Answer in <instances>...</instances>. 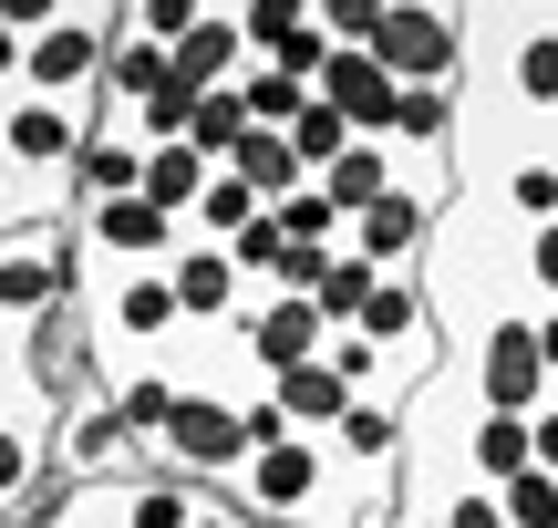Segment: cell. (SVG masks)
<instances>
[{"mask_svg": "<svg viewBox=\"0 0 558 528\" xmlns=\"http://www.w3.org/2000/svg\"><path fill=\"white\" fill-rule=\"evenodd\" d=\"M373 62L403 94H465V11H424V0H383Z\"/></svg>", "mask_w": 558, "mask_h": 528, "instance_id": "obj_1", "label": "cell"}, {"mask_svg": "<svg viewBox=\"0 0 558 528\" xmlns=\"http://www.w3.org/2000/svg\"><path fill=\"white\" fill-rule=\"evenodd\" d=\"M156 467L186 477V488H207V477H228V488H239V467H248L239 405H228V394H177V415H166V435H156Z\"/></svg>", "mask_w": 558, "mask_h": 528, "instance_id": "obj_2", "label": "cell"}, {"mask_svg": "<svg viewBox=\"0 0 558 528\" xmlns=\"http://www.w3.org/2000/svg\"><path fill=\"white\" fill-rule=\"evenodd\" d=\"M73 301V239L62 228H21V239H0V322L32 332L41 311Z\"/></svg>", "mask_w": 558, "mask_h": 528, "instance_id": "obj_3", "label": "cell"}, {"mask_svg": "<svg viewBox=\"0 0 558 528\" xmlns=\"http://www.w3.org/2000/svg\"><path fill=\"white\" fill-rule=\"evenodd\" d=\"M476 405L486 415H538L548 405V363H538V311H507L476 343Z\"/></svg>", "mask_w": 558, "mask_h": 528, "instance_id": "obj_4", "label": "cell"}, {"mask_svg": "<svg viewBox=\"0 0 558 528\" xmlns=\"http://www.w3.org/2000/svg\"><path fill=\"white\" fill-rule=\"evenodd\" d=\"M73 249H94L104 269H166L186 249V228L145 197H114V207H73Z\"/></svg>", "mask_w": 558, "mask_h": 528, "instance_id": "obj_5", "label": "cell"}, {"mask_svg": "<svg viewBox=\"0 0 558 528\" xmlns=\"http://www.w3.org/2000/svg\"><path fill=\"white\" fill-rule=\"evenodd\" d=\"M114 197H145V135H135V115L94 104V135L73 156V207H114Z\"/></svg>", "mask_w": 558, "mask_h": 528, "instance_id": "obj_6", "label": "cell"}, {"mask_svg": "<svg viewBox=\"0 0 558 528\" xmlns=\"http://www.w3.org/2000/svg\"><path fill=\"white\" fill-rule=\"evenodd\" d=\"M341 249H352V260H373L383 280H424V249H435V207H414V197L393 187L383 207H362V218H352V239H341Z\"/></svg>", "mask_w": 558, "mask_h": 528, "instance_id": "obj_7", "label": "cell"}, {"mask_svg": "<svg viewBox=\"0 0 558 528\" xmlns=\"http://www.w3.org/2000/svg\"><path fill=\"white\" fill-rule=\"evenodd\" d=\"M166 290H177L186 332H218V322H239V311H248V280H239V260H228V249H207V239H186L177 260H166Z\"/></svg>", "mask_w": 558, "mask_h": 528, "instance_id": "obj_8", "label": "cell"}, {"mask_svg": "<svg viewBox=\"0 0 558 528\" xmlns=\"http://www.w3.org/2000/svg\"><path fill=\"white\" fill-rule=\"evenodd\" d=\"M352 332L383 343V352H403V363H435V301H424V280H383Z\"/></svg>", "mask_w": 558, "mask_h": 528, "instance_id": "obj_9", "label": "cell"}, {"mask_svg": "<svg viewBox=\"0 0 558 528\" xmlns=\"http://www.w3.org/2000/svg\"><path fill=\"white\" fill-rule=\"evenodd\" d=\"M166 62H177V83H186V94H228V83L248 73L239 11H197V32H186V41H177V52H166Z\"/></svg>", "mask_w": 558, "mask_h": 528, "instance_id": "obj_10", "label": "cell"}, {"mask_svg": "<svg viewBox=\"0 0 558 528\" xmlns=\"http://www.w3.org/2000/svg\"><path fill=\"white\" fill-rule=\"evenodd\" d=\"M269 405L290 415V435H320V446H331L341 415H352V384H341L331 363H300V373H279V384H269Z\"/></svg>", "mask_w": 558, "mask_h": 528, "instance_id": "obj_11", "label": "cell"}, {"mask_svg": "<svg viewBox=\"0 0 558 528\" xmlns=\"http://www.w3.org/2000/svg\"><path fill=\"white\" fill-rule=\"evenodd\" d=\"M331 456L352 477H393L403 467V405H352V415H341V435H331Z\"/></svg>", "mask_w": 558, "mask_h": 528, "instance_id": "obj_12", "label": "cell"}, {"mask_svg": "<svg viewBox=\"0 0 558 528\" xmlns=\"http://www.w3.org/2000/svg\"><path fill=\"white\" fill-rule=\"evenodd\" d=\"M207 187H218V166L197 156V145H156V156H145V207H166V218H197V197Z\"/></svg>", "mask_w": 558, "mask_h": 528, "instance_id": "obj_13", "label": "cell"}, {"mask_svg": "<svg viewBox=\"0 0 558 528\" xmlns=\"http://www.w3.org/2000/svg\"><path fill=\"white\" fill-rule=\"evenodd\" d=\"M218 177H239L259 207H279V197H300V187H311V177H300V156H290V135H259V124H248V145L218 166Z\"/></svg>", "mask_w": 558, "mask_h": 528, "instance_id": "obj_14", "label": "cell"}, {"mask_svg": "<svg viewBox=\"0 0 558 528\" xmlns=\"http://www.w3.org/2000/svg\"><path fill=\"white\" fill-rule=\"evenodd\" d=\"M311 187L341 207V218H362V207H383V197H393V145H352V156H341L331 177H311Z\"/></svg>", "mask_w": 558, "mask_h": 528, "instance_id": "obj_15", "label": "cell"}, {"mask_svg": "<svg viewBox=\"0 0 558 528\" xmlns=\"http://www.w3.org/2000/svg\"><path fill=\"white\" fill-rule=\"evenodd\" d=\"M239 104H248V124H259V135H290V124L311 115V83L279 73V62H248V73H239Z\"/></svg>", "mask_w": 558, "mask_h": 528, "instance_id": "obj_16", "label": "cell"}, {"mask_svg": "<svg viewBox=\"0 0 558 528\" xmlns=\"http://www.w3.org/2000/svg\"><path fill=\"white\" fill-rule=\"evenodd\" d=\"M41 477H52V435L21 425V415H0V518H11L21 497L41 488Z\"/></svg>", "mask_w": 558, "mask_h": 528, "instance_id": "obj_17", "label": "cell"}, {"mask_svg": "<svg viewBox=\"0 0 558 528\" xmlns=\"http://www.w3.org/2000/svg\"><path fill=\"white\" fill-rule=\"evenodd\" d=\"M207 488H186V477H124V528H197Z\"/></svg>", "mask_w": 558, "mask_h": 528, "instance_id": "obj_18", "label": "cell"}, {"mask_svg": "<svg viewBox=\"0 0 558 528\" xmlns=\"http://www.w3.org/2000/svg\"><path fill=\"white\" fill-rule=\"evenodd\" d=\"M393 145L403 156H456V94H403L393 104Z\"/></svg>", "mask_w": 558, "mask_h": 528, "instance_id": "obj_19", "label": "cell"}, {"mask_svg": "<svg viewBox=\"0 0 558 528\" xmlns=\"http://www.w3.org/2000/svg\"><path fill=\"white\" fill-rule=\"evenodd\" d=\"M186 145H197L207 166H228V156H239V145H248V104H239V83L197 104V124H186Z\"/></svg>", "mask_w": 558, "mask_h": 528, "instance_id": "obj_20", "label": "cell"}, {"mask_svg": "<svg viewBox=\"0 0 558 528\" xmlns=\"http://www.w3.org/2000/svg\"><path fill=\"white\" fill-rule=\"evenodd\" d=\"M300 32H311V11H300V0H248V11H239V41H248V62H279Z\"/></svg>", "mask_w": 558, "mask_h": 528, "instance_id": "obj_21", "label": "cell"}, {"mask_svg": "<svg viewBox=\"0 0 558 528\" xmlns=\"http://www.w3.org/2000/svg\"><path fill=\"white\" fill-rule=\"evenodd\" d=\"M497 508H507V528H558V477H548V467L507 477V488H497Z\"/></svg>", "mask_w": 558, "mask_h": 528, "instance_id": "obj_22", "label": "cell"}, {"mask_svg": "<svg viewBox=\"0 0 558 528\" xmlns=\"http://www.w3.org/2000/svg\"><path fill=\"white\" fill-rule=\"evenodd\" d=\"M518 280L538 290V311H558V218H548V228H527V239H518Z\"/></svg>", "mask_w": 558, "mask_h": 528, "instance_id": "obj_23", "label": "cell"}, {"mask_svg": "<svg viewBox=\"0 0 558 528\" xmlns=\"http://www.w3.org/2000/svg\"><path fill=\"white\" fill-rule=\"evenodd\" d=\"M445 528H507L497 488H465V497H445Z\"/></svg>", "mask_w": 558, "mask_h": 528, "instance_id": "obj_24", "label": "cell"}, {"mask_svg": "<svg viewBox=\"0 0 558 528\" xmlns=\"http://www.w3.org/2000/svg\"><path fill=\"white\" fill-rule=\"evenodd\" d=\"M527 446H538V467L558 477V394H548V405H538V415H527Z\"/></svg>", "mask_w": 558, "mask_h": 528, "instance_id": "obj_25", "label": "cell"}, {"mask_svg": "<svg viewBox=\"0 0 558 528\" xmlns=\"http://www.w3.org/2000/svg\"><path fill=\"white\" fill-rule=\"evenodd\" d=\"M538 363H548V384H558V311H538Z\"/></svg>", "mask_w": 558, "mask_h": 528, "instance_id": "obj_26", "label": "cell"}, {"mask_svg": "<svg viewBox=\"0 0 558 528\" xmlns=\"http://www.w3.org/2000/svg\"><path fill=\"white\" fill-rule=\"evenodd\" d=\"M239 528H248V518H239Z\"/></svg>", "mask_w": 558, "mask_h": 528, "instance_id": "obj_27", "label": "cell"}]
</instances>
